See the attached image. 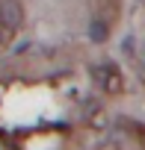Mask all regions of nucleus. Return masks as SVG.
<instances>
[{"instance_id": "3", "label": "nucleus", "mask_w": 145, "mask_h": 150, "mask_svg": "<svg viewBox=\"0 0 145 150\" xmlns=\"http://www.w3.org/2000/svg\"><path fill=\"white\" fill-rule=\"evenodd\" d=\"M89 38H92L95 44H104V41L110 38V24H107V18H95V21L89 24Z\"/></svg>"}, {"instance_id": "2", "label": "nucleus", "mask_w": 145, "mask_h": 150, "mask_svg": "<svg viewBox=\"0 0 145 150\" xmlns=\"http://www.w3.org/2000/svg\"><path fill=\"white\" fill-rule=\"evenodd\" d=\"M0 24H6L9 30H18L24 24V9L18 0H3L0 3Z\"/></svg>"}, {"instance_id": "4", "label": "nucleus", "mask_w": 145, "mask_h": 150, "mask_svg": "<svg viewBox=\"0 0 145 150\" xmlns=\"http://www.w3.org/2000/svg\"><path fill=\"white\" fill-rule=\"evenodd\" d=\"M3 44H6V35H3V33H0V47H3Z\"/></svg>"}, {"instance_id": "1", "label": "nucleus", "mask_w": 145, "mask_h": 150, "mask_svg": "<svg viewBox=\"0 0 145 150\" xmlns=\"http://www.w3.org/2000/svg\"><path fill=\"white\" fill-rule=\"evenodd\" d=\"M92 77L101 83V88H104L107 94H118V91L124 88V80H121V74H118L116 68H110V65L92 68Z\"/></svg>"}]
</instances>
